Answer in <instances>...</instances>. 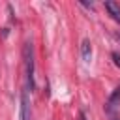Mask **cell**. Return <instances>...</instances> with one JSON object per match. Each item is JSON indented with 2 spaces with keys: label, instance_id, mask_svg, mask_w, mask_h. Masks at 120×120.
<instances>
[{
  "label": "cell",
  "instance_id": "obj_1",
  "mask_svg": "<svg viewBox=\"0 0 120 120\" xmlns=\"http://www.w3.org/2000/svg\"><path fill=\"white\" fill-rule=\"evenodd\" d=\"M24 66H26V92H34L36 81H34V47L30 41L24 43Z\"/></svg>",
  "mask_w": 120,
  "mask_h": 120
},
{
  "label": "cell",
  "instance_id": "obj_7",
  "mask_svg": "<svg viewBox=\"0 0 120 120\" xmlns=\"http://www.w3.org/2000/svg\"><path fill=\"white\" fill-rule=\"evenodd\" d=\"M81 120H86V116H84V112H81Z\"/></svg>",
  "mask_w": 120,
  "mask_h": 120
},
{
  "label": "cell",
  "instance_id": "obj_6",
  "mask_svg": "<svg viewBox=\"0 0 120 120\" xmlns=\"http://www.w3.org/2000/svg\"><path fill=\"white\" fill-rule=\"evenodd\" d=\"M111 58H112L114 66H116V68L120 69V54H118V52H112V54H111Z\"/></svg>",
  "mask_w": 120,
  "mask_h": 120
},
{
  "label": "cell",
  "instance_id": "obj_5",
  "mask_svg": "<svg viewBox=\"0 0 120 120\" xmlns=\"http://www.w3.org/2000/svg\"><path fill=\"white\" fill-rule=\"evenodd\" d=\"M81 56H82L84 62H90V58H92V43L86 38L81 41Z\"/></svg>",
  "mask_w": 120,
  "mask_h": 120
},
{
  "label": "cell",
  "instance_id": "obj_8",
  "mask_svg": "<svg viewBox=\"0 0 120 120\" xmlns=\"http://www.w3.org/2000/svg\"><path fill=\"white\" fill-rule=\"evenodd\" d=\"M112 120H120V118H118V116H114V114H112Z\"/></svg>",
  "mask_w": 120,
  "mask_h": 120
},
{
  "label": "cell",
  "instance_id": "obj_2",
  "mask_svg": "<svg viewBox=\"0 0 120 120\" xmlns=\"http://www.w3.org/2000/svg\"><path fill=\"white\" fill-rule=\"evenodd\" d=\"M19 120H30V101H28V92H21V107H19Z\"/></svg>",
  "mask_w": 120,
  "mask_h": 120
},
{
  "label": "cell",
  "instance_id": "obj_3",
  "mask_svg": "<svg viewBox=\"0 0 120 120\" xmlns=\"http://www.w3.org/2000/svg\"><path fill=\"white\" fill-rule=\"evenodd\" d=\"M105 9L109 11V15H111L116 22H120V4H118V2H114V0H105Z\"/></svg>",
  "mask_w": 120,
  "mask_h": 120
},
{
  "label": "cell",
  "instance_id": "obj_4",
  "mask_svg": "<svg viewBox=\"0 0 120 120\" xmlns=\"http://www.w3.org/2000/svg\"><path fill=\"white\" fill-rule=\"evenodd\" d=\"M116 105H120V86L112 90V94H111V96H109V99H107L105 109H107L109 112H112V109H114Z\"/></svg>",
  "mask_w": 120,
  "mask_h": 120
}]
</instances>
